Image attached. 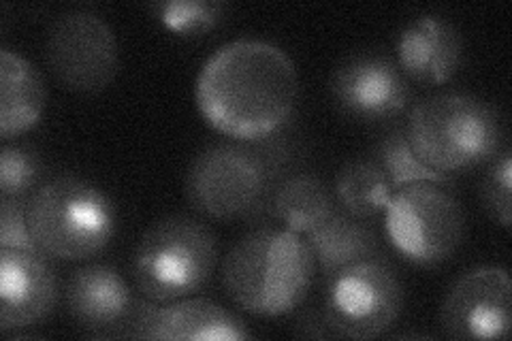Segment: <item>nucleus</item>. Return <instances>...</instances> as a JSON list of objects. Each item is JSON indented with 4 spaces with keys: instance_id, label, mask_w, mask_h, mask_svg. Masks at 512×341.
Masks as SVG:
<instances>
[{
    "instance_id": "nucleus-1",
    "label": "nucleus",
    "mask_w": 512,
    "mask_h": 341,
    "mask_svg": "<svg viewBox=\"0 0 512 341\" xmlns=\"http://www.w3.org/2000/svg\"><path fill=\"white\" fill-rule=\"evenodd\" d=\"M299 77L278 45L239 39L222 45L197 75L195 103L201 118L231 141L278 135L293 118Z\"/></svg>"
},
{
    "instance_id": "nucleus-2",
    "label": "nucleus",
    "mask_w": 512,
    "mask_h": 341,
    "mask_svg": "<svg viewBox=\"0 0 512 341\" xmlns=\"http://www.w3.org/2000/svg\"><path fill=\"white\" fill-rule=\"evenodd\" d=\"M316 278L308 241L288 229L261 226L239 239L222 261L227 297L252 316L278 318L306 301Z\"/></svg>"
},
{
    "instance_id": "nucleus-3",
    "label": "nucleus",
    "mask_w": 512,
    "mask_h": 341,
    "mask_svg": "<svg viewBox=\"0 0 512 341\" xmlns=\"http://www.w3.org/2000/svg\"><path fill=\"white\" fill-rule=\"evenodd\" d=\"M286 154L284 141H274V135L261 141L214 143L190 162L186 201L212 220L254 218L278 186Z\"/></svg>"
},
{
    "instance_id": "nucleus-4",
    "label": "nucleus",
    "mask_w": 512,
    "mask_h": 341,
    "mask_svg": "<svg viewBox=\"0 0 512 341\" xmlns=\"http://www.w3.org/2000/svg\"><path fill=\"white\" fill-rule=\"evenodd\" d=\"M406 137L423 165L446 177L487 165L504 150V120L491 103L472 94L446 92L416 103Z\"/></svg>"
},
{
    "instance_id": "nucleus-5",
    "label": "nucleus",
    "mask_w": 512,
    "mask_h": 341,
    "mask_svg": "<svg viewBox=\"0 0 512 341\" xmlns=\"http://www.w3.org/2000/svg\"><path fill=\"white\" fill-rule=\"evenodd\" d=\"M26 220L41 254L56 261H86L114 239L118 211L99 186L60 175L26 199Z\"/></svg>"
},
{
    "instance_id": "nucleus-6",
    "label": "nucleus",
    "mask_w": 512,
    "mask_h": 341,
    "mask_svg": "<svg viewBox=\"0 0 512 341\" xmlns=\"http://www.w3.org/2000/svg\"><path fill=\"white\" fill-rule=\"evenodd\" d=\"M218 267L216 233L199 218H160L143 233L131 261L133 286L141 297L171 303L195 297Z\"/></svg>"
},
{
    "instance_id": "nucleus-7",
    "label": "nucleus",
    "mask_w": 512,
    "mask_h": 341,
    "mask_svg": "<svg viewBox=\"0 0 512 341\" xmlns=\"http://www.w3.org/2000/svg\"><path fill=\"white\" fill-rule=\"evenodd\" d=\"M384 233L406 263L438 267L466 241V209L442 184H410L393 192L384 209Z\"/></svg>"
},
{
    "instance_id": "nucleus-8",
    "label": "nucleus",
    "mask_w": 512,
    "mask_h": 341,
    "mask_svg": "<svg viewBox=\"0 0 512 341\" xmlns=\"http://www.w3.org/2000/svg\"><path fill=\"white\" fill-rule=\"evenodd\" d=\"M402 310V280L380 256L348 265L327 280L323 316L333 337H380L399 320Z\"/></svg>"
},
{
    "instance_id": "nucleus-9",
    "label": "nucleus",
    "mask_w": 512,
    "mask_h": 341,
    "mask_svg": "<svg viewBox=\"0 0 512 341\" xmlns=\"http://www.w3.org/2000/svg\"><path fill=\"white\" fill-rule=\"evenodd\" d=\"M45 62L60 88L103 92L120 69L118 39L101 15L82 9L60 13L45 32Z\"/></svg>"
},
{
    "instance_id": "nucleus-10",
    "label": "nucleus",
    "mask_w": 512,
    "mask_h": 341,
    "mask_svg": "<svg viewBox=\"0 0 512 341\" xmlns=\"http://www.w3.org/2000/svg\"><path fill=\"white\" fill-rule=\"evenodd\" d=\"M333 105L346 118L382 124L402 116L412 90L397 62L380 52H359L344 58L329 79Z\"/></svg>"
},
{
    "instance_id": "nucleus-11",
    "label": "nucleus",
    "mask_w": 512,
    "mask_h": 341,
    "mask_svg": "<svg viewBox=\"0 0 512 341\" xmlns=\"http://www.w3.org/2000/svg\"><path fill=\"white\" fill-rule=\"evenodd\" d=\"M510 275L504 267H472L448 286L440 329L448 339H506L510 335Z\"/></svg>"
},
{
    "instance_id": "nucleus-12",
    "label": "nucleus",
    "mask_w": 512,
    "mask_h": 341,
    "mask_svg": "<svg viewBox=\"0 0 512 341\" xmlns=\"http://www.w3.org/2000/svg\"><path fill=\"white\" fill-rule=\"evenodd\" d=\"M118 337L160 341H246L250 331L242 318L210 299H180L158 305L135 299Z\"/></svg>"
},
{
    "instance_id": "nucleus-13",
    "label": "nucleus",
    "mask_w": 512,
    "mask_h": 341,
    "mask_svg": "<svg viewBox=\"0 0 512 341\" xmlns=\"http://www.w3.org/2000/svg\"><path fill=\"white\" fill-rule=\"evenodd\" d=\"M56 299V273L45 254L0 248V333L39 324Z\"/></svg>"
},
{
    "instance_id": "nucleus-14",
    "label": "nucleus",
    "mask_w": 512,
    "mask_h": 341,
    "mask_svg": "<svg viewBox=\"0 0 512 341\" xmlns=\"http://www.w3.org/2000/svg\"><path fill=\"white\" fill-rule=\"evenodd\" d=\"M395 62L414 84H448L463 64L461 32L440 15H421L399 32Z\"/></svg>"
},
{
    "instance_id": "nucleus-15",
    "label": "nucleus",
    "mask_w": 512,
    "mask_h": 341,
    "mask_svg": "<svg viewBox=\"0 0 512 341\" xmlns=\"http://www.w3.org/2000/svg\"><path fill=\"white\" fill-rule=\"evenodd\" d=\"M135 299L131 286L111 265L92 263L71 273L64 305L79 327L103 337H118Z\"/></svg>"
},
{
    "instance_id": "nucleus-16",
    "label": "nucleus",
    "mask_w": 512,
    "mask_h": 341,
    "mask_svg": "<svg viewBox=\"0 0 512 341\" xmlns=\"http://www.w3.org/2000/svg\"><path fill=\"white\" fill-rule=\"evenodd\" d=\"M45 109V81L13 50L0 52V139L5 143L37 126Z\"/></svg>"
},
{
    "instance_id": "nucleus-17",
    "label": "nucleus",
    "mask_w": 512,
    "mask_h": 341,
    "mask_svg": "<svg viewBox=\"0 0 512 341\" xmlns=\"http://www.w3.org/2000/svg\"><path fill=\"white\" fill-rule=\"evenodd\" d=\"M306 241L314 254L316 273L323 275L325 280L340 269L365 261V258H374L380 252L378 235L370 226L340 209H335L325 222L312 229Z\"/></svg>"
},
{
    "instance_id": "nucleus-18",
    "label": "nucleus",
    "mask_w": 512,
    "mask_h": 341,
    "mask_svg": "<svg viewBox=\"0 0 512 341\" xmlns=\"http://www.w3.org/2000/svg\"><path fill=\"white\" fill-rule=\"evenodd\" d=\"M265 207L284 229L299 235H308L338 209L331 190L314 173H295L278 182Z\"/></svg>"
},
{
    "instance_id": "nucleus-19",
    "label": "nucleus",
    "mask_w": 512,
    "mask_h": 341,
    "mask_svg": "<svg viewBox=\"0 0 512 341\" xmlns=\"http://www.w3.org/2000/svg\"><path fill=\"white\" fill-rule=\"evenodd\" d=\"M395 188L374 158L350 160L335 175L333 199L344 214L367 220L384 214Z\"/></svg>"
},
{
    "instance_id": "nucleus-20",
    "label": "nucleus",
    "mask_w": 512,
    "mask_h": 341,
    "mask_svg": "<svg viewBox=\"0 0 512 341\" xmlns=\"http://www.w3.org/2000/svg\"><path fill=\"white\" fill-rule=\"evenodd\" d=\"M372 158L378 162V167L384 171V175L389 177V182L395 190L410 184H421V182L442 184V186L455 182L453 177H446L434 169H429L419 158H416L414 150L408 143L404 126L391 128V131L378 141Z\"/></svg>"
},
{
    "instance_id": "nucleus-21",
    "label": "nucleus",
    "mask_w": 512,
    "mask_h": 341,
    "mask_svg": "<svg viewBox=\"0 0 512 341\" xmlns=\"http://www.w3.org/2000/svg\"><path fill=\"white\" fill-rule=\"evenodd\" d=\"M150 9L169 32L180 37H201L224 20L229 7L216 0H167L150 5Z\"/></svg>"
},
{
    "instance_id": "nucleus-22",
    "label": "nucleus",
    "mask_w": 512,
    "mask_h": 341,
    "mask_svg": "<svg viewBox=\"0 0 512 341\" xmlns=\"http://www.w3.org/2000/svg\"><path fill=\"white\" fill-rule=\"evenodd\" d=\"M43 175L41 154L28 143H5L0 150V194L3 199L30 197Z\"/></svg>"
},
{
    "instance_id": "nucleus-23",
    "label": "nucleus",
    "mask_w": 512,
    "mask_h": 341,
    "mask_svg": "<svg viewBox=\"0 0 512 341\" xmlns=\"http://www.w3.org/2000/svg\"><path fill=\"white\" fill-rule=\"evenodd\" d=\"M478 197L489 218L508 231L512 222V160L508 148L491 160V167L483 177V184H480Z\"/></svg>"
},
{
    "instance_id": "nucleus-24",
    "label": "nucleus",
    "mask_w": 512,
    "mask_h": 341,
    "mask_svg": "<svg viewBox=\"0 0 512 341\" xmlns=\"http://www.w3.org/2000/svg\"><path fill=\"white\" fill-rule=\"evenodd\" d=\"M0 248L39 252L30 235L26 220V201L3 199L0 201Z\"/></svg>"
}]
</instances>
